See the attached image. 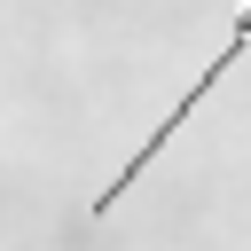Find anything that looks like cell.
<instances>
[{
    "label": "cell",
    "mask_w": 251,
    "mask_h": 251,
    "mask_svg": "<svg viewBox=\"0 0 251 251\" xmlns=\"http://www.w3.org/2000/svg\"><path fill=\"white\" fill-rule=\"evenodd\" d=\"M243 55H251V0H235V24H227V39H220V55L204 63V78H196V86H188V94H180V102H173L165 118H157V133H149V141H141V149H133L126 165H118V180H110V188L94 196V220H102V212H110V204H118V196H126V188H133V180H141V173L157 165V149H165V141H173V133H180V126H188V118L204 110V94H212V86H220V78H227V71H235Z\"/></svg>",
    "instance_id": "6da1fadb"
}]
</instances>
